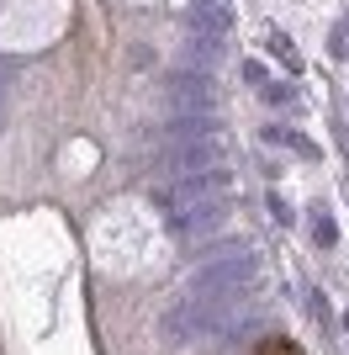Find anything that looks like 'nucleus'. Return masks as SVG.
Returning <instances> with one entry per match:
<instances>
[{
  "instance_id": "obj_1",
  "label": "nucleus",
  "mask_w": 349,
  "mask_h": 355,
  "mask_svg": "<svg viewBox=\"0 0 349 355\" xmlns=\"http://www.w3.org/2000/svg\"><path fill=\"white\" fill-rule=\"evenodd\" d=\"M228 138L206 122V128H196V133H186V138H174V144H164L159 148V180H170V175H190V170H222L228 164Z\"/></svg>"
},
{
  "instance_id": "obj_2",
  "label": "nucleus",
  "mask_w": 349,
  "mask_h": 355,
  "mask_svg": "<svg viewBox=\"0 0 349 355\" xmlns=\"http://www.w3.org/2000/svg\"><path fill=\"white\" fill-rule=\"evenodd\" d=\"M164 106H170L174 117H212V106H217V85H212V74H206V69L174 74L170 85H164Z\"/></svg>"
},
{
  "instance_id": "obj_3",
  "label": "nucleus",
  "mask_w": 349,
  "mask_h": 355,
  "mask_svg": "<svg viewBox=\"0 0 349 355\" xmlns=\"http://www.w3.org/2000/svg\"><path fill=\"white\" fill-rule=\"evenodd\" d=\"M260 355H296V345H291V340H265Z\"/></svg>"
},
{
  "instance_id": "obj_4",
  "label": "nucleus",
  "mask_w": 349,
  "mask_h": 355,
  "mask_svg": "<svg viewBox=\"0 0 349 355\" xmlns=\"http://www.w3.org/2000/svg\"><path fill=\"white\" fill-rule=\"evenodd\" d=\"M0 90H6V85H0Z\"/></svg>"
}]
</instances>
